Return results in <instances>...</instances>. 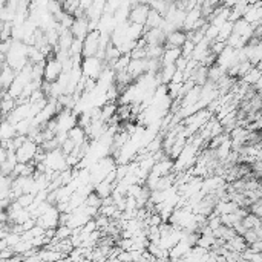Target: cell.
I'll use <instances>...</instances> for the list:
<instances>
[{
  "label": "cell",
  "instance_id": "cell-18",
  "mask_svg": "<svg viewBox=\"0 0 262 262\" xmlns=\"http://www.w3.org/2000/svg\"><path fill=\"white\" fill-rule=\"evenodd\" d=\"M150 111H152V114L155 115V117H152V123L155 121V118H159V117H162V115H164V112H161L156 106H152V108H150ZM140 118H141V123H149V121H150V117H149V114H147V112L141 114V115H140Z\"/></svg>",
  "mask_w": 262,
  "mask_h": 262
},
{
  "label": "cell",
  "instance_id": "cell-8",
  "mask_svg": "<svg viewBox=\"0 0 262 262\" xmlns=\"http://www.w3.org/2000/svg\"><path fill=\"white\" fill-rule=\"evenodd\" d=\"M126 71L134 80H137L140 75L147 72V58H130Z\"/></svg>",
  "mask_w": 262,
  "mask_h": 262
},
{
  "label": "cell",
  "instance_id": "cell-22",
  "mask_svg": "<svg viewBox=\"0 0 262 262\" xmlns=\"http://www.w3.org/2000/svg\"><path fill=\"white\" fill-rule=\"evenodd\" d=\"M0 100H2V94H0Z\"/></svg>",
  "mask_w": 262,
  "mask_h": 262
},
{
  "label": "cell",
  "instance_id": "cell-11",
  "mask_svg": "<svg viewBox=\"0 0 262 262\" xmlns=\"http://www.w3.org/2000/svg\"><path fill=\"white\" fill-rule=\"evenodd\" d=\"M17 135L16 130V124H13L11 121H8L7 118H4L0 121V141H8L13 140Z\"/></svg>",
  "mask_w": 262,
  "mask_h": 262
},
{
  "label": "cell",
  "instance_id": "cell-17",
  "mask_svg": "<svg viewBox=\"0 0 262 262\" xmlns=\"http://www.w3.org/2000/svg\"><path fill=\"white\" fill-rule=\"evenodd\" d=\"M241 78H242L241 81H244V83H247V84H250V86L254 84L259 78H262V77H260V66H259V64L251 66V68L248 69V72L244 74Z\"/></svg>",
  "mask_w": 262,
  "mask_h": 262
},
{
  "label": "cell",
  "instance_id": "cell-10",
  "mask_svg": "<svg viewBox=\"0 0 262 262\" xmlns=\"http://www.w3.org/2000/svg\"><path fill=\"white\" fill-rule=\"evenodd\" d=\"M260 2L254 4V5H247L244 14H242V19L251 25H260V17H262V10H260Z\"/></svg>",
  "mask_w": 262,
  "mask_h": 262
},
{
  "label": "cell",
  "instance_id": "cell-16",
  "mask_svg": "<svg viewBox=\"0 0 262 262\" xmlns=\"http://www.w3.org/2000/svg\"><path fill=\"white\" fill-rule=\"evenodd\" d=\"M162 20H164V17L158 13V11H155V10H149V14H147V19H146V22H144V28H147V29H153V28H159L161 26V23H162ZM147 29H144V31H147Z\"/></svg>",
  "mask_w": 262,
  "mask_h": 262
},
{
  "label": "cell",
  "instance_id": "cell-7",
  "mask_svg": "<svg viewBox=\"0 0 262 262\" xmlns=\"http://www.w3.org/2000/svg\"><path fill=\"white\" fill-rule=\"evenodd\" d=\"M149 10H150V7L147 4H135V5H132L130 10H129V16H127L129 22L144 26V22L147 19Z\"/></svg>",
  "mask_w": 262,
  "mask_h": 262
},
{
  "label": "cell",
  "instance_id": "cell-14",
  "mask_svg": "<svg viewBox=\"0 0 262 262\" xmlns=\"http://www.w3.org/2000/svg\"><path fill=\"white\" fill-rule=\"evenodd\" d=\"M180 55H181V48H164V52L159 57L161 66L162 64H175V61L178 60Z\"/></svg>",
  "mask_w": 262,
  "mask_h": 262
},
{
  "label": "cell",
  "instance_id": "cell-4",
  "mask_svg": "<svg viewBox=\"0 0 262 262\" xmlns=\"http://www.w3.org/2000/svg\"><path fill=\"white\" fill-rule=\"evenodd\" d=\"M63 72V64L60 60H57L54 55L52 57H48L46 58V63H45V71H43V80L48 81V83H54L60 74Z\"/></svg>",
  "mask_w": 262,
  "mask_h": 262
},
{
  "label": "cell",
  "instance_id": "cell-21",
  "mask_svg": "<svg viewBox=\"0 0 262 262\" xmlns=\"http://www.w3.org/2000/svg\"><path fill=\"white\" fill-rule=\"evenodd\" d=\"M4 120V115H2V112H0V121H2Z\"/></svg>",
  "mask_w": 262,
  "mask_h": 262
},
{
  "label": "cell",
  "instance_id": "cell-9",
  "mask_svg": "<svg viewBox=\"0 0 262 262\" xmlns=\"http://www.w3.org/2000/svg\"><path fill=\"white\" fill-rule=\"evenodd\" d=\"M186 40H187V34L184 31L175 29V31H170L169 34H166L164 45H166V48H181Z\"/></svg>",
  "mask_w": 262,
  "mask_h": 262
},
{
  "label": "cell",
  "instance_id": "cell-20",
  "mask_svg": "<svg viewBox=\"0 0 262 262\" xmlns=\"http://www.w3.org/2000/svg\"><path fill=\"white\" fill-rule=\"evenodd\" d=\"M132 2H134V5L135 4H149V0H132Z\"/></svg>",
  "mask_w": 262,
  "mask_h": 262
},
{
  "label": "cell",
  "instance_id": "cell-5",
  "mask_svg": "<svg viewBox=\"0 0 262 262\" xmlns=\"http://www.w3.org/2000/svg\"><path fill=\"white\" fill-rule=\"evenodd\" d=\"M58 215H60L58 209L54 204H51L45 213L36 218V224L42 225L43 228H55L58 225Z\"/></svg>",
  "mask_w": 262,
  "mask_h": 262
},
{
  "label": "cell",
  "instance_id": "cell-15",
  "mask_svg": "<svg viewBox=\"0 0 262 262\" xmlns=\"http://www.w3.org/2000/svg\"><path fill=\"white\" fill-rule=\"evenodd\" d=\"M68 138L74 141L75 146H80L83 144L84 141H87V135H86V130L83 127H80L78 124H75L74 127H71L68 130Z\"/></svg>",
  "mask_w": 262,
  "mask_h": 262
},
{
  "label": "cell",
  "instance_id": "cell-13",
  "mask_svg": "<svg viewBox=\"0 0 262 262\" xmlns=\"http://www.w3.org/2000/svg\"><path fill=\"white\" fill-rule=\"evenodd\" d=\"M248 247L247 241L244 239L242 235H235L232 239L225 241V248L230 250V251H238V253H242L245 248Z\"/></svg>",
  "mask_w": 262,
  "mask_h": 262
},
{
  "label": "cell",
  "instance_id": "cell-6",
  "mask_svg": "<svg viewBox=\"0 0 262 262\" xmlns=\"http://www.w3.org/2000/svg\"><path fill=\"white\" fill-rule=\"evenodd\" d=\"M71 32L74 36V39H80L83 40L86 37V34L89 32V19L86 17V14H81L78 17H74V23L71 25Z\"/></svg>",
  "mask_w": 262,
  "mask_h": 262
},
{
  "label": "cell",
  "instance_id": "cell-1",
  "mask_svg": "<svg viewBox=\"0 0 262 262\" xmlns=\"http://www.w3.org/2000/svg\"><path fill=\"white\" fill-rule=\"evenodd\" d=\"M81 68V74L87 78H94V80H99L102 71L105 69L103 68V60L99 58L97 55H92V57H84L83 63L80 64Z\"/></svg>",
  "mask_w": 262,
  "mask_h": 262
},
{
  "label": "cell",
  "instance_id": "cell-2",
  "mask_svg": "<svg viewBox=\"0 0 262 262\" xmlns=\"http://www.w3.org/2000/svg\"><path fill=\"white\" fill-rule=\"evenodd\" d=\"M100 49V31L99 29H92L86 34V37L83 39V49H81V55L83 57H92L97 55Z\"/></svg>",
  "mask_w": 262,
  "mask_h": 262
},
{
  "label": "cell",
  "instance_id": "cell-12",
  "mask_svg": "<svg viewBox=\"0 0 262 262\" xmlns=\"http://www.w3.org/2000/svg\"><path fill=\"white\" fill-rule=\"evenodd\" d=\"M16 78V71L11 68V66H8L7 63L2 66V69H0V86L4 87V89L7 91L8 87H10V84L13 83V80Z\"/></svg>",
  "mask_w": 262,
  "mask_h": 262
},
{
  "label": "cell",
  "instance_id": "cell-3",
  "mask_svg": "<svg viewBox=\"0 0 262 262\" xmlns=\"http://www.w3.org/2000/svg\"><path fill=\"white\" fill-rule=\"evenodd\" d=\"M39 150V144L32 141L31 138H26L17 149H16V156L19 162H31Z\"/></svg>",
  "mask_w": 262,
  "mask_h": 262
},
{
  "label": "cell",
  "instance_id": "cell-19",
  "mask_svg": "<svg viewBox=\"0 0 262 262\" xmlns=\"http://www.w3.org/2000/svg\"><path fill=\"white\" fill-rule=\"evenodd\" d=\"M34 196H36V195H32V193H22L16 201H17L23 209H28V207L31 206L32 200H34Z\"/></svg>",
  "mask_w": 262,
  "mask_h": 262
}]
</instances>
